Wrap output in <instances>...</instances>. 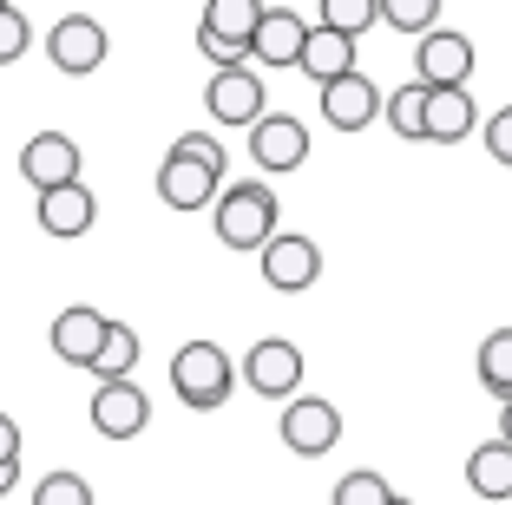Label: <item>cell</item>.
<instances>
[{"label":"cell","instance_id":"obj_1","mask_svg":"<svg viewBox=\"0 0 512 505\" xmlns=\"http://www.w3.org/2000/svg\"><path fill=\"white\" fill-rule=\"evenodd\" d=\"M224 250H263L276 237V191L263 178H237L217 191V217H211Z\"/></svg>","mask_w":512,"mask_h":505},{"label":"cell","instance_id":"obj_2","mask_svg":"<svg viewBox=\"0 0 512 505\" xmlns=\"http://www.w3.org/2000/svg\"><path fill=\"white\" fill-rule=\"evenodd\" d=\"M171 387H178V401L197 407V414H211V407L230 401V387H237V368L217 342H184L171 355Z\"/></svg>","mask_w":512,"mask_h":505},{"label":"cell","instance_id":"obj_3","mask_svg":"<svg viewBox=\"0 0 512 505\" xmlns=\"http://www.w3.org/2000/svg\"><path fill=\"white\" fill-rule=\"evenodd\" d=\"M106 53H112L106 20H92V14H66V20H53V33H46V60H53V73H66V79L99 73Z\"/></svg>","mask_w":512,"mask_h":505},{"label":"cell","instance_id":"obj_4","mask_svg":"<svg viewBox=\"0 0 512 505\" xmlns=\"http://www.w3.org/2000/svg\"><path fill=\"white\" fill-rule=\"evenodd\" d=\"M256 263H263V283L276 289V296H302V289H316L322 276V250L302 230H276L263 250H256Z\"/></svg>","mask_w":512,"mask_h":505},{"label":"cell","instance_id":"obj_5","mask_svg":"<svg viewBox=\"0 0 512 505\" xmlns=\"http://www.w3.org/2000/svg\"><path fill=\"white\" fill-rule=\"evenodd\" d=\"M243 387L263 394V401H296V387H302V348L283 342V335L250 342V355H243Z\"/></svg>","mask_w":512,"mask_h":505},{"label":"cell","instance_id":"obj_6","mask_svg":"<svg viewBox=\"0 0 512 505\" xmlns=\"http://www.w3.org/2000/svg\"><path fill=\"white\" fill-rule=\"evenodd\" d=\"M283 446L289 453H302V460H322L335 440H342V407L322 401V394H296V401H283Z\"/></svg>","mask_w":512,"mask_h":505},{"label":"cell","instance_id":"obj_7","mask_svg":"<svg viewBox=\"0 0 512 505\" xmlns=\"http://www.w3.org/2000/svg\"><path fill=\"white\" fill-rule=\"evenodd\" d=\"M250 158L256 171H270V178H289L296 164H309V125L296 112H263L250 125Z\"/></svg>","mask_w":512,"mask_h":505},{"label":"cell","instance_id":"obj_8","mask_svg":"<svg viewBox=\"0 0 512 505\" xmlns=\"http://www.w3.org/2000/svg\"><path fill=\"white\" fill-rule=\"evenodd\" d=\"M204 112H211L217 125H256L270 105H263V73H250V66H230V73H211V86H204Z\"/></svg>","mask_w":512,"mask_h":505},{"label":"cell","instance_id":"obj_9","mask_svg":"<svg viewBox=\"0 0 512 505\" xmlns=\"http://www.w3.org/2000/svg\"><path fill=\"white\" fill-rule=\"evenodd\" d=\"M302 40H309V20H302L296 7H263V14H256V33H250V60L270 66V73H289Z\"/></svg>","mask_w":512,"mask_h":505},{"label":"cell","instance_id":"obj_10","mask_svg":"<svg viewBox=\"0 0 512 505\" xmlns=\"http://www.w3.org/2000/svg\"><path fill=\"white\" fill-rule=\"evenodd\" d=\"M414 73H421L427 92H440V86H467V73H473V40H467V33H453V27L421 33Z\"/></svg>","mask_w":512,"mask_h":505},{"label":"cell","instance_id":"obj_11","mask_svg":"<svg viewBox=\"0 0 512 505\" xmlns=\"http://www.w3.org/2000/svg\"><path fill=\"white\" fill-rule=\"evenodd\" d=\"M322 119L335 125V132H368V125L381 119V86L368 73H342L322 86Z\"/></svg>","mask_w":512,"mask_h":505},{"label":"cell","instance_id":"obj_12","mask_svg":"<svg viewBox=\"0 0 512 505\" xmlns=\"http://www.w3.org/2000/svg\"><path fill=\"white\" fill-rule=\"evenodd\" d=\"M20 178L33 191H60V184H79V145L66 132H40L20 145Z\"/></svg>","mask_w":512,"mask_h":505},{"label":"cell","instance_id":"obj_13","mask_svg":"<svg viewBox=\"0 0 512 505\" xmlns=\"http://www.w3.org/2000/svg\"><path fill=\"white\" fill-rule=\"evenodd\" d=\"M145 420H151V401L138 381L92 387V427L106 433V440H132V433H145Z\"/></svg>","mask_w":512,"mask_h":505},{"label":"cell","instance_id":"obj_14","mask_svg":"<svg viewBox=\"0 0 512 505\" xmlns=\"http://www.w3.org/2000/svg\"><path fill=\"white\" fill-rule=\"evenodd\" d=\"M217 191H224L217 171H204V164L165 151V164H158V197H165L171 210H204V204H217Z\"/></svg>","mask_w":512,"mask_h":505},{"label":"cell","instance_id":"obj_15","mask_svg":"<svg viewBox=\"0 0 512 505\" xmlns=\"http://www.w3.org/2000/svg\"><path fill=\"white\" fill-rule=\"evenodd\" d=\"M46 342H53V355L73 361V368H92V355H99V342H106V315L99 309H60L53 315V328H46Z\"/></svg>","mask_w":512,"mask_h":505},{"label":"cell","instance_id":"obj_16","mask_svg":"<svg viewBox=\"0 0 512 505\" xmlns=\"http://www.w3.org/2000/svg\"><path fill=\"white\" fill-rule=\"evenodd\" d=\"M473 125H480V112H473V92L467 86L427 92V112H421V138H427V145H460Z\"/></svg>","mask_w":512,"mask_h":505},{"label":"cell","instance_id":"obj_17","mask_svg":"<svg viewBox=\"0 0 512 505\" xmlns=\"http://www.w3.org/2000/svg\"><path fill=\"white\" fill-rule=\"evenodd\" d=\"M40 230L46 237H60V243H73V237H86L92 230V217H99V204H92V191L86 184H60V191H40Z\"/></svg>","mask_w":512,"mask_h":505},{"label":"cell","instance_id":"obj_18","mask_svg":"<svg viewBox=\"0 0 512 505\" xmlns=\"http://www.w3.org/2000/svg\"><path fill=\"white\" fill-rule=\"evenodd\" d=\"M296 73H309L316 86L355 73V40H342V33H329V27L309 20V40H302V53H296Z\"/></svg>","mask_w":512,"mask_h":505},{"label":"cell","instance_id":"obj_19","mask_svg":"<svg viewBox=\"0 0 512 505\" xmlns=\"http://www.w3.org/2000/svg\"><path fill=\"white\" fill-rule=\"evenodd\" d=\"M256 14H263L256 0H211V7H204V20H197V33H204V40H224V46H237L243 60H250Z\"/></svg>","mask_w":512,"mask_h":505},{"label":"cell","instance_id":"obj_20","mask_svg":"<svg viewBox=\"0 0 512 505\" xmlns=\"http://www.w3.org/2000/svg\"><path fill=\"white\" fill-rule=\"evenodd\" d=\"M467 486H473V499H512V446H499V440H486V446H473L467 453Z\"/></svg>","mask_w":512,"mask_h":505},{"label":"cell","instance_id":"obj_21","mask_svg":"<svg viewBox=\"0 0 512 505\" xmlns=\"http://www.w3.org/2000/svg\"><path fill=\"white\" fill-rule=\"evenodd\" d=\"M138 368V328L132 322H106V342H99V355H92V381L106 387V381H132Z\"/></svg>","mask_w":512,"mask_h":505},{"label":"cell","instance_id":"obj_22","mask_svg":"<svg viewBox=\"0 0 512 505\" xmlns=\"http://www.w3.org/2000/svg\"><path fill=\"white\" fill-rule=\"evenodd\" d=\"M473 368H480V387L506 407L512 401V328H493V335H486L480 355H473Z\"/></svg>","mask_w":512,"mask_h":505},{"label":"cell","instance_id":"obj_23","mask_svg":"<svg viewBox=\"0 0 512 505\" xmlns=\"http://www.w3.org/2000/svg\"><path fill=\"white\" fill-rule=\"evenodd\" d=\"M375 20H381V0H322L316 7V27L342 33V40H355V33L375 27Z\"/></svg>","mask_w":512,"mask_h":505},{"label":"cell","instance_id":"obj_24","mask_svg":"<svg viewBox=\"0 0 512 505\" xmlns=\"http://www.w3.org/2000/svg\"><path fill=\"white\" fill-rule=\"evenodd\" d=\"M381 112H388V125L401 138H421V112H427V86L414 79V86H394V99H381Z\"/></svg>","mask_w":512,"mask_h":505},{"label":"cell","instance_id":"obj_25","mask_svg":"<svg viewBox=\"0 0 512 505\" xmlns=\"http://www.w3.org/2000/svg\"><path fill=\"white\" fill-rule=\"evenodd\" d=\"M381 20H388L394 33H434L440 0H381Z\"/></svg>","mask_w":512,"mask_h":505},{"label":"cell","instance_id":"obj_26","mask_svg":"<svg viewBox=\"0 0 512 505\" xmlns=\"http://www.w3.org/2000/svg\"><path fill=\"white\" fill-rule=\"evenodd\" d=\"M388 499H394V486L381 473H368V466L335 479V505H388Z\"/></svg>","mask_w":512,"mask_h":505},{"label":"cell","instance_id":"obj_27","mask_svg":"<svg viewBox=\"0 0 512 505\" xmlns=\"http://www.w3.org/2000/svg\"><path fill=\"white\" fill-rule=\"evenodd\" d=\"M33 505H92V486L79 473H46L33 486Z\"/></svg>","mask_w":512,"mask_h":505},{"label":"cell","instance_id":"obj_28","mask_svg":"<svg viewBox=\"0 0 512 505\" xmlns=\"http://www.w3.org/2000/svg\"><path fill=\"white\" fill-rule=\"evenodd\" d=\"M171 151H178V158H191V164H204V171H217V178H230V158H224V145H217L211 132H184Z\"/></svg>","mask_w":512,"mask_h":505},{"label":"cell","instance_id":"obj_29","mask_svg":"<svg viewBox=\"0 0 512 505\" xmlns=\"http://www.w3.org/2000/svg\"><path fill=\"white\" fill-rule=\"evenodd\" d=\"M27 46H33V27H27V14L0 0V66H14L20 53H27Z\"/></svg>","mask_w":512,"mask_h":505},{"label":"cell","instance_id":"obj_30","mask_svg":"<svg viewBox=\"0 0 512 505\" xmlns=\"http://www.w3.org/2000/svg\"><path fill=\"white\" fill-rule=\"evenodd\" d=\"M480 138H486V151H493V164H506V171H512V105H499L493 119L480 125Z\"/></svg>","mask_w":512,"mask_h":505},{"label":"cell","instance_id":"obj_31","mask_svg":"<svg viewBox=\"0 0 512 505\" xmlns=\"http://www.w3.org/2000/svg\"><path fill=\"white\" fill-rule=\"evenodd\" d=\"M0 460H20V427H14V414H0Z\"/></svg>","mask_w":512,"mask_h":505},{"label":"cell","instance_id":"obj_32","mask_svg":"<svg viewBox=\"0 0 512 505\" xmlns=\"http://www.w3.org/2000/svg\"><path fill=\"white\" fill-rule=\"evenodd\" d=\"M14 486H20V460H0V499H7Z\"/></svg>","mask_w":512,"mask_h":505},{"label":"cell","instance_id":"obj_33","mask_svg":"<svg viewBox=\"0 0 512 505\" xmlns=\"http://www.w3.org/2000/svg\"><path fill=\"white\" fill-rule=\"evenodd\" d=\"M499 446H512V401L499 407Z\"/></svg>","mask_w":512,"mask_h":505},{"label":"cell","instance_id":"obj_34","mask_svg":"<svg viewBox=\"0 0 512 505\" xmlns=\"http://www.w3.org/2000/svg\"><path fill=\"white\" fill-rule=\"evenodd\" d=\"M388 505H414V499H401V492H394V499H388Z\"/></svg>","mask_w":512,"mask_h":505}]
</instances>
